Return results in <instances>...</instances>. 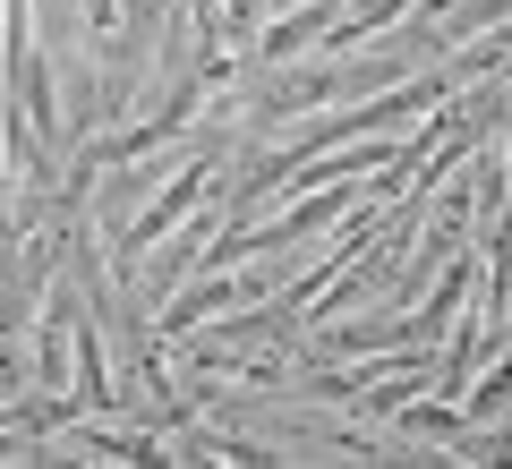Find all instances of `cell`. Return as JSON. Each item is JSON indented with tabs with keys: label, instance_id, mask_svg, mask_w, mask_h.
<instances>
[{
	"label": "cell",
	"instance_id": "cell-3",
	"mask_svg": "<svg viewBox=\"0 0 512 469\" xmlns=\"http://www.w3.org/2000/svg\"><path fill=\"white\" fill-rule=\"evenodd\" d=\"M461 290H470V256H461V265L444 273V290H436V299H427L419 316H410V325H402V333H410V350H419V342H436V333L453 325V307H461Z\"/></svg>",
	"mask_w": 512,
	"mask_h": 469
},
{
	"label": "cell",
	"instance_id": "cell-2",
	"mask_svg": "<svg viewBox=\"0 0 512 469\" xmlns=\"http://www.w3.org/2000/svg\"><path fill=\"white\" fill-rule=\"evenodd\" d=\"M197 197H205V163H188L180 180H171L163 197H154V214H137V222H128V248H154V239H163V231H171V222H180Z\"/></svg>",
	"mask_w": 512,
	"mask_h": 469
},
{
	"label": "cell",
	"instance_id": "cell-5",
	"mask_svg": "<svg viewBox=\"0 0 512 469\" xmlns=\"http://www.w3.org/2000/svg\"><path fill=\"white\" fill-rule=\"evenodd\" d=\"M478 154H487V171H504V180H512V111L487 128V137H478Z\"/></svg>",
	"mask_w": 512,
	"mask_h": 469
},
{
	"label": "cell",
	"instance_id": "cell-4",
	"mask_svg": "<svg viewBox=\"0 0 512 469\" xmlns=\"http://www.w3.org/2000/svg\"><path fill=\"white\" fill-rule=\"evenodd\" d=\"M333 26V0H308V9H291L282 26H265V52H299V43H316Z\"/></svg>",
	"mask_w": 512,
	"mask_h": 469
},
{
	"label": "cell",
	"instance_id": "cell-1",
	"mask_svg": "<svg viewBox=\"0 0 512 469\" xmlns=\"http://www.w3.org/2000/svg\"><path fill=\"white\" fill-rule=\"evenodd\" d=\"M248 299H265V282H256V273H214V282H197V290H180V299H171L163 333H197L214 307H248Z\"/></svg>",
	"mask_w": 512,
	"mask_h": 469
}]
</instances>
